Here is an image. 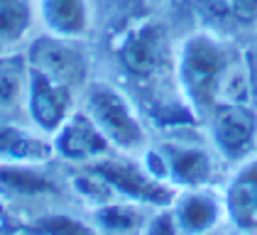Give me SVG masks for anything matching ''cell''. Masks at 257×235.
<instances>
[{
  "mask_svg": "<svg viewBox=\"0 0 257 235\" xmlns=\"http://www.w3.org/2000/svg\"><path fill=\"white\" fill-rule=\"evenodd\" d=\"M83 110L98 125L113 150L140 155L147 147V133L127 96L110 81H88L83 86Z\"/></svg>",
  "mask_w": 257,
  "mask_h": 235,
  "instance_id": "2",
  "label": "cell"
},
{
  "mask_svg": "<svg viewBox=\"0 0 257 235\" xmlns=\"http://www.w3.org/2000/svg\"><path fill=\"white\" fill-rule=\"evenodd\" d=\"M162 32L155 25H142L133 30L120 44V61L135 76H152L164 57Z\"/></svg>",
  "mask_w": 257,
  "mask_h": 235,
  "instance_id": "14",
  "label": "cell"
},
{
  "mask_svg": "<svg viewBox=\"0 0 257 235\" xmlns=\"http://www.w3.org/2000/svg\"><path fill=\"white\" fill-rule=\"evenodd\" d=\"M49 140H52L54 157L76 162V164H93L103 157H108L113 150L105 135L98 130V125L91 120V115L83 108H76L49 135Z\"/></svg>",
  "mask_w": 257,
  "mask_h": 235,
  "instance_id": "8",
  "label": "cell"
},
{
  "mask_svg": "<svg viewBox=\"0 0 257 235\" xmlns=\"http://www.w3.org/2000/svg\"><path fill=\"white\" fill-rule=\"evenodd\" d=\"M225 10L233 20L250 25L257 20V0H225Z\"/></svg>",
  "mask_w": 257,
  "mask_h": 235,
  "instance_id": "21",
  "label": "cell"
},
{
  "mask_svg": "<svg viewBox=\"0 0 257 235\" xmlns=\"http://www.w3.org/2000/svg\"><path fill=\"white\" fill-rule=\"evenodd\" d=\"M27 78H30V64L25 54L0 57V123L27 120L25 110Z\"/></svg>",
  "mask_w": 257,
  "mask_h": 235,
  "instance_id": "13",
  "label": "cell"
},
{
  "mask_svg": "<svg viewBox=\"0 0 257 235\" xmlns=\"http://www.w3.org/2000/svg\"><path fill=\"white\" fill-rule=\"evenodd\" d=\"M37 20L35 0H0V47H15Z\"/></svg>",
  "mask_w": 257,
  "mask_h": 235,
  "instance_id": "17",
  "label": "cell"
},
{
  "mask_svg": "<svg viewBox=\"0 0 257 235\" xmlns=\"http://www.w3.org/2000/svg\"><path fill=\"white\" fill-rule=\"evenodd\" d=\"M27 235H30V233H27Z\"/></svg>",
  "mask_w": 257,
  "mask_h": 235,
  "instance_id": "22",
  "label": "cell"
},
{
  "mask_svg": "<svg viewBox=\"0 0 257 235\" xmlns=\"http://www.w3.org/2000/svg\"><path fill=\"white\" fill-rule=\"evenodd\" d=\"M76 42L79 39H64L44 32L27 44V64L74 91H83L88 83V59Z\"/></svg>",
  "mask_w": 257,
  "mask_h": 235,
  "instance_id": "5",
  "label": "cell"
},
{
  "mask_svg": "<svg viewBox=\"0 0 257 235\" xmlns=\"http://www.w3.org/2000/svg\"><path fill=\"white\" fill-rule=\"evenodd\" d=\"M235 61L230 47L211 32H194L181 42L177 54V81L194 115H208L220 103L225 78Z\"/></svg>",
  "mask_w": 257,
  "mask_h": 235,
  "instance_id": "1",
  "label": "cell"
},
{
  "mask_svg": "<svg viewBox=\"0 0 257 235\" xmlns=\"http://www.w3.org/2000/svg\"><path fill=\"white\" fill-rule=\"evenodd\" d=\"M25 110L30 125L49 137L76 110V91L30 66Z\"/></svg>",
  "mask_w": 257,
  "mask_h": 235,
  "instance_id": "7",
  "label": "cell"
},
{
  "mask_svg": "<svg viewBox=\"0 0 257 235\" xmlns=\"http://www.w3.org/2000/svg\"><path fill=\"white\" fill-rule=\"evenodd\" d=\"M54 157L52 140L22 123H0V162L44 164Z\"/></svg>",
  "mask_w": 257,
  "mask_h": 235,
  "instance_id": "12",
  "label": "cell"
},
{
  "mask_svg": "<svg viewBox=\"0 0 257 235\" xmlns=\"http://www.w3.org/2000/svg\"><path fill=\"white\" fill-rule=\"evenodd\" d=\"M169 208L181 235H211L225 220L223 194H216L208 186L179 189Z\"/></svg>",
  "mask_w": 257,
  "mask_h": 235,
  "instance_id": "9",
  "label": "cell"
},
{
  "mask_svg": "<svg viewBox=\"0 0 257 235\" xmlns=\"http://www.w3.org/2000/svg\"><path fill=\"white\" fill-rule=\"evenodd\" d=\"M44 32L64 39H81L91 30L88 0H35Z\"/></svg>",
  "mask_w": 257,
  "mask_h": 235,
  "instance_id": "11",
  "label": "cell"
},
{
  "mask_svg": "<svg viewBox=\"0 0 257 235\" xmlns=\"http://www.w3.org/2000/svg\"><path fill=\"white\" fill-rule=\"evenodd\" d=\"M142 235H181L172 208H169V206L157 208V213L147 218V223H145V228H142Z\"/></svg>",
  "mask_w": 257,
  "mask_h": 235,
  "instance_id": "20",
  "label": "cell"
},
{
  "mask_svg": "<svg viewBox=\"0 0 257 235\" xmlns=\"http://www.w3.org/2000/svg\"><path fill=\"white\" fill-rule=\"evenodd\" d=\"M147 215L145 206L135 201H125V198H113L108 203L96 206V228L100 233H138L145 228Z\"/></svg>",
  "mask_w": 257,
  "mask_h": 235,
  "instance_id": "16",
  "label": "cell"
},
{
  "mask_svg": "<svg viewBox=\"0 0 257 235\" xmlns=\"http://www.w3.org/2000/svg\"><path fill=\"white\" fill-rule=\"evenodd\" d=\"M30 235H100L96 225L81 220L71 213H47L27 225Z\"/></svg>",
  "mask_w": 257,
  "mask_h": 235,
  "instance_id": "18",
  "label": "cell"
},
{
  "mask_svg": "<svg viewBox=\"0 0 257 235\" xmlns=\"http://www.w3.org/2000/svg\"><path fill=\"white\" fill-rule=\"evenodd\" d=\"M211 147L223 162L240 164L257 152V113L242 100H220L206 115Z\"/></svg>",
  "mask_w": 257,
  "mask_h": 235,
  "instance_id": "3",
  "label": "cell"
},
{
  "mask_svg": "<svg viewBox=\"0 0 257 235\" xmlns=\"http://www.w3.org/2000/svg\"><path fill=\"white\" fill-rule=\"evenodd\" d=\"M88 167L98 172L108 181V186L115 191V196L125 201H135V203L152 206V208H164V206H172L177 196V189L172 184H164L155 176H150L147 169L142 167V162H133V155L103 157Z\"/></svg>",
  "mask_w": 257,
  "mask_h": 235,
  "instance_id": "4",
  "label": "cell"
},
{
  "mask_svg": "<svg viewBox=\"0 0 257 235\" xmlns=\"http://www.w3.org/2000/svg\"><path fill=\"white\" fill-rule=\"evenodd\" d=\"M225 220L237 233L257 235V155L240 162L223 189Z\"/></svg>",
  "mask_w": 257,
  "mask_h": 235,
  "instance_id": "10",
  "label": "cell"
},
{
  "mask_svg": "<svg viewBox=\"0 0 257 235\" xmlns=\"http://www.w3.org/2000/svg\"><path fill=\"white\" fill-rule=\"evenodd\" d=\"M42 164L0 162V191L15 196H54L59 184L54 176L40 169Z\"/></svg>",
  "mask_w": 257,
  "mask_h": 235,
  "instance_id": "15",
  "label": "cell"
},
{
  "mask_svg": "<svg viewBox=\"0 0 257 235\" xmlns=\"http://www.w3.org/2000/svg\"><path fill=\"white\" fill-rule=\"evenodd\" d=\"M159 152L164 155L167 169H169V184L174 189H196L208 186L216 174V152L208 150L203 142L179 137L174 130L167 140L157 145Z\"/></svg>",
  "mask_w": 257,
  "mask_h": 235,
  "instance_id": "6",
  "label": "cell"
},
{
  "mask_svg": "<svg viewBox=\"0 0 257 235\" xmlns=\"http://www.w3.org/2000/svg\"><path fill=\"white\" fill-rule=\"evenodd\" d=\"M71 189H74L81 198L91 201L93 206H100V203H108V201L118 198L115 191L108 186V181H105L98 172H93L91 167H88L86 174H79V176L71 179Z\"/></svg>",
  "mask_w": 257,
  "mask_h": 235,
  "instance_id": "19",
  "label": "cell"
}]
</instances>
